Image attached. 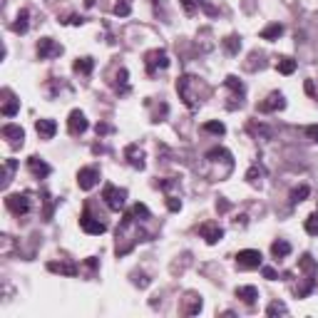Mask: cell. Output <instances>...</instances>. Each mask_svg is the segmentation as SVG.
<instances>
[{
  "label": "cell",
  "mask_w": 318,
  "mask_h": 318,
  "mask_svg": "<svg viewBox=\"0 0 318 318\" xmlns=\"http://www.w3.org/2000/svg\"><path fill=\"white\" fill-rule=\"evenodd\" d=\"M221 45H224V50H226L229 55H239V50H241V40H239L236 35L224 37V40H221Z\"/></svg>",
  "instance_id": "obj_26"
},
{
  "label": "cell",
  "mask_w": 318,
  "mask_h": 318,
  "mask_svg": "<svg viewBox=\"0 0 318 318\" xmlns=\"http://www.w3.org/2000/svg\"><path fill=\"white\" fill-rule=\"evenodd\" d=\"M35 132L40 134V140H53L55 132H58V124H55V119H37Z\"/></svg>",
  "instance_id": "obj_16"
},
{
  "label": "cell",
  "mask_w": 318,
  "mask_h": 318,
  "mask_svg": "<svg viewBox=\"0 0 318 318\" xmlns=\"http://www.w3.org/2000/svg\"><path fill=\"white\" fill-rule=\"evenodd\" d=\"M87 117L80 112V110H72L70 112V119H67V129H70V134L72 137H77V134H85L87 132Z\"/></svg>",
  "instance_id": "obj_9"
},
{
  "label": "cell",
  "mask_w": 318,
  "mask_h": 318,
  "mask_svg": "<svg viewBox=\"0 0 318 318\" xmlns=\"http://www.w3.org/2000/svg\"><path fill=\"white\" fill-rule=\"evenodd\" d=\"M261 274H263V279H268V281H276V279H279V276H276V271H274V268H268V266H263V268H261Z\"/></svg>",
  "instance_id": "obj_40"
},
{
  "label": "cell",
  "mask_w": 318,
  "mask_h": 318,
  "mask_svg": "<svg viewBox=\"0 0 318 318\" xmlns=\"http://www.w3.org/2000/svg\"><path fill=\"white\" fill-rule=\"evenodd\" d=\"M261 174H263V172H261L259 167H251V169L246 172V179H249L251 184H256V181H259V179H261Z\"/></svg>",
  "instance_id": "obj_36"
},
{
  "label": "cell",
  "mask_w": 318,
  "mask_h": 318,
  "mask_svg": "<svg viewBox=\"0 0 318 318\" xmlns=\"http://www.w3.org/2000/svg\"><path fill=\"white\" fill-rule=\"evenodd\" d=\"M62 55V45H58L53 37H40L37 40V58L40 60H50Z\"/></svg>",
  "instance_id": "obj_7"
},
{
  "label": "cell",
  "mask_w": 318,
  "mask_h": 318,
  "mask_svg": "<svg viewBox=\"0 0 318 318\" xmlns=\"http://www.w3.org/2000/svg\"><path fill=\"white\" fill-rule=\"evenodd\" d=\"M216 209H219V211H226V209H229V202H216Z\"/></svg>",
  "instance_id": "obj_43"
},
{
  "label": "cell",
  "mask_w": 318,
  "mask_h": 318,
  "mask_svg": "<svg viewBox=\"0 0 318 318\" xmlns=\"http://www.w3.org/2000/svg\"><path fill=\"white\" fill-rule=\"evenodd\" d=\"M5 105H3V117H13V115H18V110H20V100H15L13 95H10V89H5Z\"/></svg>",
  "instance_id": "obj_20"
},
{
  "label": "cell",
  "mask_w": 318,
  "mask_h": 318,
  "mask_svg": "<svg viewBox=\"0 0 318 318\" xmlns=\"http://www.w3.org/2000/svg\"><path fill=\"white\" fill-rule=\"evenodd\" d=\"M261 261H263V256H261V251H256V249H244V251L236 254V266L244 268V271L259 268Z\"/></svg>",
  "instance_id": "obj_5"
},
{
  "label": "cell",
  "mask_w": 318,
  "mask_h": 318,
  "mask_svg": "<svg viewBox=\"0 0 318 318\" xmlns=\"http://www.w3.org/2000/svg\"><path fill=\"white\" fill-rule=\"evenodd\" d=\"M224 85H226L234 92L232 110H236V105H241V100H244V92H246V89H244V85H241V80H239V77H234V75H229V77L224 80Z\"/></svg>",
  "instance_id": "obj_17"
},
{
  "label": "cell",
  "mask_w": 318,
  "mask_h": 318,
  "mask_svg": "<svg viewBox=\"0 0 318 318\" xmlns=\"http://www.w3.org/2000/svg\"><path fill=\"white\" fill-rule=\"evenodd\" d=\"M303 132H306V134H308V137H311L313 142H318V124H308V127H306Z\"/></svg>",
  "instance_id": "obj_39"
},
{
  "label": "cell",
  "mask_w": 318,
  "mask_h": 318,
  "mask_svg": "<svg viewBox=\"0 0 318 318\" xmlns=\"http://www.w3.org/2000/svg\"><path fill=\"white\" fill-rule=\"evenodd\" d=\"M124 159L134 167V169H145V152L140 149V145H129L124 149Z\"/></svg>",
  "instance_id": "obj_15"
},
{
  "label": "cell",
  "mask_w": 318,
  "mask_h": 318,
  "mask_svg": "<svg viewBox=\"0 0 318 318\" xmlns=\"http://www.w3.org/2000/svg\"><path fill=\"white\" fill-rule=\"evenodd\" d=\"M5 206L15 214V216H25L32 209V194L30 192H23V194H8L5 197Z\"/></svg>",
  "instance_id": "obj_2"
},
{
  "label": "cell",
  "mask_w": 318,
  "mask_h": 318,
  "mask_svg": "<svg viewBox=\"0 0 318 318\" xmlns=\"http://www.w3.org/2000/svg\"><path fill=\"white\" fill-rule=\"evenodd\" d=\"M28 169L32 172L35 179H45V176H50V174H53V167H50L45 159H40V157H30V159H28Z\"/></svg>",
  "instance_id": "obj_12"
},
{
  "label": "cell",
  "mask_w": 318,
  "mask_h": 318,
  "mask_svg": "<svg viewBox=\"0 0 318 318\" xmlns=\"http://www.w3.org/2000/svg\"><path fill=\"white\" fill-rule=\"evenodd\" d=\"M199 5H204V0H181V8H184L187 15H194Z\"/></svg>",
  "instance_id": "obj_32"
},
{
  "label": "cell",
  "mask_w": 318,
  "mask_h": 318,
  "mask_svg": "<svg viewBox=\"0 0 318 318\" xmlns=\"http://www.w3.org/2000/svg\"><path fill=\"white\" fill-rule=\"evenodd\" d=\"M236 298H241L246 306H254L256 298H259V291L254 289V286H239L236 289Z\"/></svg>",
  "instance_id": "obj_19"
},
{
  "label": "cell",
  "mask_w": 318,
  "mask_h": 318,
  "mask_svg": "<svg viewBox=\"0 0 318 318\" xmlns=\"http://www.w3.org/2000/svg\"><path fill=\"white\" fill-rule=\"evenodd\" d=\"M127 70L124 67H119V72H117V77H115V92L117 95H127L129 92V82H127Z\"/></svg>",
  "instance_id": "obj_22"
},
{
  "label": "cell",
  "mask_w": 318,
  "mask_h": 318,
  "mask_svg": "<svg viewBox=\"0 0 318 318\" xmlns=\"http://www.w3.org/2000/svg\"><path fill=\"white\" fill-rule=\"evenodd\" d=\"M199 234H202V239H206V244H216V241H221V236H224V229L219 226V224H211V221H206L199 226Z\"/></svg>",
  "instance_id": "obj_14"
},
{
  "label": "cell",
  "mask_w": 318,
  "mask_h": 318,
  "mask_svg": "<svg viewBox=\"0 0 318 318\" xmlns=\"http://www.w3.org/2000/svg\"><path fill=\"white\" fill-rule=\"evenodd\" d=\"M145 67H147V75L154 77L159 70H167L169 67V55L164 50H149L145 55Z\"/></svg>",
  "instance_id": "obj_3"
},
{
  "label": "cell",
  "mask_w": 318,
  "mask_h": 318,
  "mask_svg": "<svg viewBox=\"0 0 318 318\" xmlns=\"http://www.w3.org/2000/svg\"><path fill=\"white\" fill-rule=\"evenodd\" d=\"M202 129L204 132H209V134H224V132H226V127H224L221 122H206Z\"/></svg>",
  "instance_id": "obj_31"
},
{
  "label": "cell",
  "mask_w": 318,
  "mask_h": 318,
  "mask_svg": "<svg viewBox=\"0 0 318 318\" xmlns=\"http://www.w3.org/2000/svg\"><path fill=\"white\" fill-rule=\"evenodd\" d=\"M308 194H311V189H308V187H298V189H293V192H291V204L303 202Z\"/></svg>",
  "instance_id": "obj_30"
},
{
  "label": "cell",
  "mask_w": 318,
  "mask_h": 318,
  "mask_svg": "<svg viewBox=\"0 0 318 318\" xmlns=\"http://www.w3.org/2000/svg\"><path fill=\"white\" fill-rule=\"evenodd\" d=\"M15 167H18L15 159H5V179H3V184L10 181V176H13V172H15Z\"/></svg>",
  "instance_id": "obj_34"
},
{
  "label": "cell",
  "mask_w": 318,
  "mask_h": 318,
  "mask_svg": "<svg viewBox=\"0 0 318 318\" xmlns=\"http://www.w3.org/2000/svg\"><path fill=\"white\" fill-rule=\"evenodd\" d=\"M72 67H75V72H80V75H89L92 67H95V60L92 58H77Z\"/></svg>",
  "instance_id": "obj_25"
},
{
  "label": "cell",
  "mask_w": 318,
  "mask_h": 318,
  "mask_svg": "<svg viewBox=\"0 0 318 318\" xmlns=\"http://www.w3.org/2000/svg\"><path fill=\"white\" fill-rule=\"evenodd\" d=\"M266 313H268V316H276V313H284V316H286V313H289V308H286L284 303H271V306L266 308Z\"/></svg>",
  "instance_id": "obj_35"
},
{
  "label": "cell",
  "mask_w": 318,
  "mask_h": 318,
  "mask_svg": "<svg viewBox=\"0 0 318 318\" xmlns=\"http://www.w3.org/2000/svg\"><path fill=\"white\" fill-rule=\"evenodd\" d=\"M199 77H194V75H181L179 80H176V92H179V97H181V102L194 112V110H199Z\"/></svg>",
  "instance_id": "obj_1"
},
{
  "label": "cell",
  "mask_w": 318,
  "mask_h": 318,
  "mask_svg": "<svg viewBox=\"0 0 318 318\" xmlns=\"http://www.w3.org/2000/svg\"><path fill=\"white\" fill-rule=\"evenodd\" d=\"M167 206H169V211H179V209H181L179 197H167Z\"/></svg>",
  "instance_id": "obj_38"
},
{
  "label": "cell",
  "mask_w": 318,
  "mask_h": 318,
  "mask_svg": "<svg viewBox=\"0 0 318 318\" xmlns=\"http://www.w3.org/2000/svg\"><path fill=\"white\" fill-rule=\"evenodd\" d=\"M132 13V0H119L115 5V15L117 18H127Z\"/></svg>",
  "instance_id": "obj_29"
},
{
  "label": "cell",
  "mask_w": 318,
  "mask_h": 318,
  "mask_svg": "<svg viewBox=\"0 0 318 318\" xmlns=\"http://www.w3.org/2000/svg\"><path fill=\"white\" fill-rule=\"evenodd\" d=\"M97 181H100V169L97 167H82L77 172V184H80L82 192H89L92 187H97Z\"/></svg>",
  "instance_id": "obj_8"
},
{
  "label": "cell",
  "mask_w": 318,
  "mask_h": 318,
  "mask_svg": "<svg viewBox=\"0 0 318 318\" xmlns=\"http://www.w3.org/2000/svg\"><path fill=\"white\" fill-rule=\"evenodd\" d=\"M306 232L311 234V236H318V214H311L306 219Z\"/></svg>",
  "instance_id": "obj_33"
},
{
  "label": "cell",
  "mask_w": 318,
  "mask_h": 318,
  "mask_svg": "<svg viewBox=\"0 0 318 318\" xmlns=\"http://www.w3.org/2000/svg\"><path fill=\"white\" fill-rule=\"evenodd\" d=\"M80 226H82V232L92 234V236H100V234L107 232V224H105V221H100L95 214H89V209L82 211V216H80Z\"/></svg>",
  "instance_id": "obj_6"
},
{
  "label": "cell",
  "mask_w": 318,
  "mask_h": 318,
  "mask_svg": "<svg viewBox=\"0 0 318 318\" xmlns=\"http://www.w3.org/2000/svg\"><path fill=\"white\" fill-rule=\"evenodd\" d=\"M48 271L60 274V276H70V279H75L80 268H77V263H72V261H50V263H48Z\"/></svg>",
  "instance_id": "obj_11"
},
{
  "label": "cell",
  "mask_w": 318,
  "mask_h": 318,
  "mask_svg": "<svg viewBox=\"0 0 318 318\" xmlns=\"http://www.w3.org/2000/svg\"><path fill=\"white\" fill-rule=\"evenodd\" d=\"M284 107H286V100L281 92H271L263 102H259V112H279Z\"/></svg>",
  "instance_id": "obj_10"
},
{
  "label": "cell",
  "mask_w": 318,
  "mask_h": 318,
  "mask_svg": "<svg viewBox=\"0 0 318 318\" xmlns=\"http://www.w3.org/2000/svg\"><path fill=\"white\" fill-rule=\"evenodd\" d=\"M306 92H308L311 97H316V87H313V80H306Z\"/></svg>",
  "instance_id": "obj_42"
},
{
  "label": "cell",
  "mask_w": 318,
  "mask_h": 318,
  "mask_svg": "<svg viewBox=\"0 0 318 318\" xmlns=\"http://www.w3.org/2000/svg\"><path fill=\"white\" fill-rule=\"evenodd\" d=\"M284 35V25L281 23H274V25H268V28L261 32V40H279Z\"/></svg>",
  "instance_id": "obj_24"
},
{
  "label": "cell",
  "mask_w": 318,
  "mask_h": 318,
  "mask_svg": "<svg viewBox=\"0 0 318 318\" xmlns=\"http://www.w3.org/2000/svg\"><path fill=\"white\" fill-rule=\"evenodd\" d=\"M102 199H105V204H107L112 211H119V209H124V204H127V192H124V189H117L115 184H107V187L102 189Z\"/></svg>",
  "instance_id": "obj_4"
},
{
  "label": "cell",
  "mask_w": 318,
  "mask_h": 318,
  "mask_svg": "<svg viewBox=\"0 0 318 318\" xmlns=\"http://www.w3.org/2000/svg\"><path fill=\"white\" fill-rule=\"evenodd\" d=\"M271 254H274V259H286L291 254V244L289 241H284V239H279V241H274L271 244Z\"/></svg>",
  "instance_id": "obj_21"
},
{
  "label": "cell",
  "mask_w": 318,
  "mask_h": 318,
  "mask_svg": "<svg viewBox=\"0 0 318 318\" xmlns=\"http://www.w3.org/2000/svg\"><path fill=\"white\" fill-rule=\"evenodd\" d=\"M97 134H110V132H115V127L112 124H107V122H97Z\"/></svg>",
  "instance_id": "obj_37"
},
{
  "label": "cell",
  "mask_w": 318,
  "mask_h": 318,
  "mask_svg": "<svg viewBox=\"0 0 318 318\" xmlns=\"http://www.w3.org/2000/svg\"><path fill=\"white\" fill-rule=\"evenodd\" d=\"M28 28H30V13L23 8V10L18 13L15 23L10 25V30H13V32H18V35H25V32H28Z\"/></svg>",
  "instance_id": "obj_18"
},
{
  "label": "cell",
  "mask_w": 318,
  "mask_h": 318,
  "mask_svg": "<svg viewBox=\"0 0 318 318\" xmlns=\"http://www.w3.org/2000/svg\"><path fill=\"white\" fill-rule=\"evenodd\" d=\"M199 311H202V298H197V296L192 293V296L187 298V308H184V313H187V316H197Z\"/></svg>",
  "instance_id": "obj_27"
},
{
  "label": "cell",
  "mask_w": 318,
  "mask_h": 318,
  "mask_svg": "<svg viewBox=\"0 0 318 318\" xmlns=\"http://www.w3.org/2000/svg\"><path fill=\"white\" fill-rule=\"evenodd\" d=\"M3 137L10 142V147H23L25 132H23L20 124H5V127H3Z\"/></svg>",
  "instance_id": "obj_13"
},
{
  "label": "cell",
  "mask_w": 318,
  "mask_h": 318,
  "mask_svg": "<svg viewBox=\"0 0 318 318\" xmlns=\"http://www.w3.org/2000/svg\"><path fill=\"white\" fill-rule=\"evenodd\" d=\"M62 23H65V25H80V23H82V18H80V15H70V18H67V20H62Z\"/></svg>",
  "instance_id": "obj_41"
},
{
  "label": "cell",
  "mask_w": 318,
  "mask_h": 318,
  "mask_svg": "<svg viewBox=\"0 0 318 318\" xmlns=\"http://www.w3.org/2000/svg\"><path fill=\"white\" fill-rule=\"evenodd\" d=\"M129 214H132V216H134L137 221H147V219L152 216V214H149V209H147V204H134Z\"/></svg>",
  "instance_id": "obj_28"
},
{
  "label": "cell",
  "mask_w": 318,
  "mask_h": 318,
  "mask_svg": "<svg viewBox=\"0 0 318 318\" xmlns=\"http://www.w3.org/2000/svg\"><path fill=\"white\" fill-rule=\"evenodd\" d=\"M296 67H298V62L291 58H279V62H276V70H279L281 75H293Z\"/></svg>",
  "instance_id": "obj_23"
}]
</instances>
